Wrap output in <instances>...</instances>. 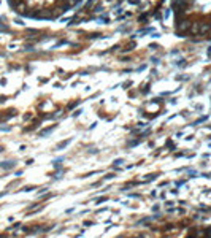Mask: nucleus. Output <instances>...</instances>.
Segmentation results:
<instances>
[{"instance_id": "f257e3e1", "label": "nucleus", "mask_w": 211, "mask_h": 238, "mask_svg": "<svg viewBox=\"0 0 211 238\" xmlns=\"http://www.w3.org/2000/svg\"><path fill=\"white\" fill-rule=\"evenodd\" d=\"M2 165V167H11V165H13V162H7V164H0Z\"/></svg>"}]
</instances>
